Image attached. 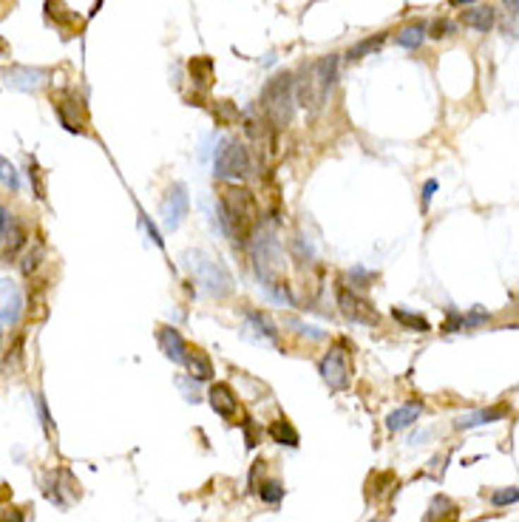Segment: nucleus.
Listing matches in <instances>:
<instances>
[{
    "label": "nucleus",
    "instance_id": "obj_29",
    "mask_svg": "<svg viewBox=\"0 0 519 522\" xmlns=\"http://www.w3.org/2000/svg\"><path fill=\"white\" fill-rule=\"evenodd\" d=\"M519 499V488L516 485H511V488H502V491H494L491 494V502L496 505V508H502V505H513Z\"/></svg>",
    "mask_w": 519,
    "mask_h": 522
},
{
    "label": "nucleus",
    "instance_id": "obj_27",
    "mask_svg": "<svg viewBox=\"0 0 519 522\" xmlns=\"http://www.w3.org/2000/svg\"><path fill=\"white\" fill-rule=\"evenodd\" d=\"M258 497H261L264 502L275 505V502H281V499H284V485H281L278 480H264V482L258 485Z\"/></svg>",
    "mask_w": 519,
    "mask_h": 522
},
{
    "label": "nucleus",
    "instance_id": "obj_18",
    "mask_svg": "<svg viewBox=\"0 0 519 522\" xmlns=\"http://www.w3.org/2000/svg\"><path fill=\"white\" fill-rule=\"evenodd\" d=\"M188 69H191L193 88H199V91H208V88H210V83H213V60L202 54V57H193Z\"/></svg>",
    "mask_w": 519,
    "mask_h": 522
},
{
    "label": "nucleus",
    "instance_id": "obj_1",
    "mask_svg": "<svg viewBox=\"0 0 519 522\" xmlns=\"http://www.w3.org/2000/svg\"><path fill=\"white\" fill-rule=\"evenodd\" d=\"M219 205H222V227L225 233L236 242V244H247L256 225H258V202L250 191L244 188H236V185H227L222 194H219Z\"/></svg>",
    "mask_w": 519,
    "mask_h": 522
},
{
    "label": "nucleus",
    "instance_id": "obj_28",
    "mask_svg": "<svg viewBox=\"0 0 519 522\" xmlns=\"http://www.w3.org/2000/svg\"><path fill=\"white\" fill-rule=\"evenodd\" d=\"M350 281H352V284H350L352 290H366V287L375 281V273H369V270H364V267H352V270H350Z\"/></svg>",
    "mask_w": 519,
    "mask_h": 522
},
{
    "label": "nucleus",
    "instance_id": "obj_2",
    "mask_svg": "<svg viewBox=\"0 0 519 522\" xmlns=\"http://www.w3.org/2000/svg\"><path fill=\"white\" fill-rule=\"evenodd\" d=\"M335 80H338V54H326V57L315 60L295 80V97H298V102L309 114H318L323 108V102H326Z\"/></svg>",
    "mask_w": 519,
    "mask_h": 522
},
{
    "label": "nucleus",
    "instance_id": "obj_14",
    "mask_svg": "<svg viewBox=\"0 0 519 522\" xmlns=\"http://www.w3.org/2000/svg\"><path fill=\"white\" fill-rule=\"evenodd\" d=\"M185 367H188V372H191V378H196V381H210L213 378V364H210V358L202 352V350H191L188 346V352H185Z\"/></svg>",
    "mask_w": 519,
    "mask_h": 522
},
{
    "label": "nucleus",
    "instance_id": "obj_11",
    "mask_svg": "<svg viewBox=\"0 0 519 522\" xmlns=\"http://www.w3.org/2000/svg\"><path fill=\"white\" fill-rule=\"evenodd\" d=\"M23 244H26V227L15 216H9L6 227H4V236H0V253H4V259L9 261V259H15L20 253Z\"/></svg>",
    "mask_w": 519,
    "mask_h": 522
},
{
    "label": "nucleus",
    "instance_id": "obj_4",
    "mask_svg": "<svg viewBox=\"0 0 519 522\" xmlns=\"http://www.w3.org/2000/svg\"><path fill=\"white\" fill-rule=\"evenodd\" d=\"M188 267L196 284H202V290L210 298H227L233 292V275L225 270V264L213 256H208L205 250H191L188 256Z\"/></svg>",
    "mask_w": 519,
    "mask_h": 522
},
{
    "label": "nucleus",
    "instance_id": "obj_22",
    "mask_svg": "<svg viewBox=\"0 0 519 522\" xmlns=\"http://www.w3.org/2000/svg\"><path fill=\"white\" fill-rule=\"evenodd\" d=\"M46 18L52 23H57L60 29H66L68 23H77L80 20L77 15H71V9L63 4V0H46Z\"/></svg>",
    "mask_w": 519,
    "mask_h": 522
},
{
    "label": "nucleus",
    "instance_id": "obj_25",
    "mask_svg": "<svg viewBox=\"0 0 519 522\" xmlns=\"http://www.w3.org/2000/svg\"><path fill=\"white\" fill-rule=\"evenodd\" d=\"M383 40H386V32L372 35V37H366V40H361V43H355L350 52H346V60H361V57H366L369 52H378V49L383 46Z\"/></svg>",
    "mask_w": 519,
    "mask_h": 522
},
{
    "label": "nucleus",
    "instance_id": "obj_19",
    "mask_svg": "<svg viewBox=\"0 0 519 522\" xmlns=\"http://www.w3.org/2000/svg\"><path fill=\"white\" fill-rule=\"evenodd\" d=\"M267 434L273 437V443H281V446H290V449H295V446L301 443V437H298L295 426H292L287 417L273 420V423H270V429H267Z\"/></svg>",
    "mask_w": 519,
    "mask_h": 522
},
{
    "label": "nucleus",
    "instance_id": "obj_23",
    "mask_svg": "<svg viewBox=\"0 0 519 522\" xmlns=\"http://www.w3.org/2000/svg\"><path fill=\"white\" fill-rule=\"evenodd\" d=\"M392 315H395L398 324H403V326L412 329V332H429V329H431V324H429L420 312H409V309H403V307H395Z\"/></svg>",
    "mask_w": 519,
    "mask_h": 522
},
{
    "label": "nucleus",
    "instance_id": "obj_21",
    "mask_svg": "<svg viewBox=\"0 0 519 522\" xmlns=\"http://www.w3.org/2000/svg\"><path fill=\"white\" fill-rule=\"evenodd\" d=\"M426 32H429V26L423 20L409 23V26H403L398 32V46H403V49H420V43L426 40Z\"/></svg>",
    "mask_w": 519,
    "mask_h": 522
},
{
    "label": "nucleus",
    "instance_id": "obj_35",
    "mask_svg": "<svg viewBox=\"0 0 519 522\" xmlns=\"http://www.w3.org/2000/svg\"><path fill=\"white\" fill-rule=\"evenodd\" d=\"M35 403H37V409H40V417H43V426L52 432L54 429V423H52V415H49V409H46V401H43V395H35Z\"/></svg>",
    "mask_w": 519,
    "mask_h": 522
},
{
    "label": "nucleus",
    "instance_id": "obj_37",
    "mask_svg": "<svg viewBox=\"0 0 519 522\" xmlns=\"http://www.w3.org/2000/svg\"><path fill=\"white\" fill-rule=\"evenodd\" d=\"M434 191H437V182H434V179H429V182H426V188H423V205H426V208H429V202H431Z\"/></svg>",
    "mask_w": 519,
    "mask_h": 522
},
{
    "label": "nucleus",
    "instance_id": "obj_13",
    "mask_svg": "<svg viewBox=\"0 0 519 522\" xmlns=\"http://www.w3.org/2000/svg\"><path fill=\"white\" fill-rule=\"evenodd\" d=\"M43 80H46V71L29 69V66H15L6 71V83L12 88H20V91H35V88H40Z\"/></svg>",
    "mask_w": 519,
    "mask_h": 522
},
{
    "label": "nucleus",
    "instance_id": "obj_31",
    "mask_svg": "<svg viewBox=\"0 0 519 522\" xmlns=\"http://www.w3.org/2000/svg\"><path fill=\"white\" fill-rule=\"evenodd\" d=\"M290 326H295L301 335H306V338H312V340H323L326 338V332L323 329H318V326H309V324H304V321H290Z\"/></svg>",
    "mask_w": 519,
    "mask_h": 522
},
{
    "label": "nucleus",
    "instance_id": "obj_15",
    "mask_svg": "<svg viewBox=\"0 0 519 522\" xmlns=\"http://www.w3.org/2000/svg\"><path fill=\"white\" fill-rule=\"evenodd\" d=\"M420 412H423V403H406L400 409H395L389 417H386V429L389 432H400V429H409L414 420H420Z\"/></svg>",
    "mask_w": 519,
    "mask_h": 522
},
{
    "label": "nucleus",
    "instance_id": "obj_33",
    "mask_svg": "<svg viewBox=\"0 0 519 522\" xmlns=\"http://www.w3.org/2000/svg\"><path fill=\"white\" fill-rule=\"evenodd\" d=\"M451 32H454V26H451L448 20H443V18H437V20L431 23V37H437V40H440V37H448Z\"/></svg>",
    "mask_w": 519,
    "mask_h": 522
},
{
    "label": "nucleus",
    "instance_id": "obj_6",
    "mask_svg": "<svg viewBox=\"0 0 519 522\" xmlns=\"http://www.w3.org/2000/svg\"><path fill=\"white\" fill-rule=\"evenodd\" d=\"M188 210H191V196H188V188H185L182 182L170 185V188H167V194H165V199H162V205H159L162 227H165V230H177V227L185 222Z\"/></svg>",
    "mask_w": 519,
    "mask_h": 522
},
{
    "label": "nucleus",
    "instance_id": "obj_8",
    "mask_svg": "<svg viewBox=\"0 0 519 522\" xmlns=\"http://www.w3.org/2000/svg\"><path fill=\"white\" fill-rule=\"evenodd\" d=\"M321 369V378L326 381L329 389H346L350 386V378H352V369H350V358H346V350H340V346H332V350L321 358L318 364Z\"/></svg>",
    "mask_w": 519,
    "mask_h": 522
},
{
    "label": "nucleus",
    "instance_id": "obj_5",
    "mask_svg": "<svg viewBox=\"0 0 519 522\" xmlns=\"http://www.w3.org/2000/svg\"><path fill=\"white\" fill-rule=\"evenodd\" d=\"M253 173V159H250V150L236 142V139H225L216 150V159H213V177L219 179H244Z\"/></svg>",
    "mask_w": 519,
    "mask_h": 522
},
{
    "label": "nucleus",
    "instance_id": "obj_12",
    "mask_svg": "<svg viewBox=\"0 0 519 522\" xmlns=\"http://www.w3.org/2000/svg\"><path fill=\"white\" fill-rule=\"evenodd\" d=\"M159 346H162V352L173 361V364H185V352H188V343H185V338L173 329V326H162L159 329Z\"/></svg>",
    "mask_w": 519,
    "mask_h": 522
},
{
    "label": "nucleus",
    "instance_id": "obj_20",
    "mask_svg": "<svg viewBox=\"0 0 519 522\" xmlns=\"http://www.w3.org/2000/svg\"><path fill=\"white\" fill-rule=\"evenodd\" d=\"M508 412L502 406H494V409H479V412H471V415H463L457 420V429H471V426H482V423H494V420H502Z\"/></svg>",
    "mask_w": 519,
    "mask_h": 522
},
{
    "label": "nucleus",
    "instance_id": "obj_3",
    "mask_svg": "<svg viewBox=\"0 0 519 522\" xmlns=\"http://www.w3.org/2000/svg\"><path fill=\"white\" fill-rule=\"evenodd\" d=\"M258 102H261L264 119L273 128L290 125L292 122V114H295V74L292 71H281V74L270 77Z\"/></svg>",
    "mask_w": 519,
    "mask_h": 522
},
{
    "label": "nucleus",
    "instance_id": "obj_10",
    "mask_svg": "<svg viewBox=\"0 0 519 522\" xmlns=\"http://www.w3.org/2000/svg\"><path fill=\"white\" fill-rule=\"evenodd\" d=\"M208 398H210V406H213V412L219 417L233 420L239 415V398H236V392L227 384H213L210 392H208Z\"/></svg>",
    "mask_w": 519,
    "mask_h": 522
},
{
    "label": "nucleus",
    "instance_id": "obj_40",
    "mask_svg": "<svg viewBox=\"0 0 519 522\" xmlns=\"http://www.w3.org/2000/svg\"><path fill=\"white\" fill-rule=\"evenodd\" d=\"M0 54H6V43L4 40H0Z\"/></svg>",
    "mask_w": 519,
    "mask_h": 522
},
{
    "label": "nucleus",
    "instance_id": "obj_39",
    "mask_svg": "<svg viewBox=\"0 0 519 522\" xmlns=\"http://www.w3.org/2000/svg\"><path fill=\"white\" fill-rule=\"evenodd\" d=\"M505 4H508V9H511V15L516 18V0H505Z\"/></svg>",
    "mask_w": 519,
    "mask_h": 522
},
{
    "label": "nucleus",
    "instance_id": "obj_24",
    "mask_svg": "<svg viewBox=\"0 0 519 522\" xmlns=\"http://www.w3.org/2000/svg\"><path fill=\"white\" fill-rule=\"evenodd\" d=\"M247 324H250V329H256L258 332V338H264V340H275L278 338V332H275V326H273V321L264 315V312H256V309H247Z\"/></svg>",
    "mask_w": 519,
    "mask_h": 522
},
{
    "label": "nucleus",
    "instance_id": "obj_7",
    "mask_svg": "<svg viewBox=\"0 0 519 522\" xmlns=\"http://www.w3.org/2000/svg\"><path fill=\"white\" fill-rule=\"evenodd\" d=\"M338 307H340V312L350 318L352 324H361V326H378V321H381L378 309L366 298H361L355 290L338 287Z\"/></svg>",
    "mask_w": 519,
    "mask_h": 522
},
{
    "label": "nucleus",
    "instance_id": "obj_16",
    "mask_svg": "<svg viewBox=\"0 0 519 522\" xmlns=\"http://www.w3.org/2000/svg\"><path fill=\"white\" fill-rule=\"evenodd\" d=\"M457 516H460V514H457V505H454L448 497L437 494V497L429 502V511H426L423 522H454Z\"/></svg>",
    "mask_w": 519,
    "mask_h": 522
},
{
    "label": "nucleus",
    "instance_id": "obj_17",
    "mask_svg": "<svg viewBox=\"0 0 519 522\" xmlns=\"http://www.w3.org/2000/svg\"><path fill=\"white\" fill-rule=\"evenodd\" d=\"M460 20H463V26L488 35V32L494 29V20H496V18H494V9H491V6H479V9H465Z\"/></svg>",
    "mask_w": 519,
    "mask_h": 522
},
{
    "label": "nucleus",
    "instance_id": "obj_38",
    "mask_svg": "<svg viewBox=\"0 0 519 522\" xmlns=\"http://www.w3.org/2000/svg\"><path fill=\"white\" fill-rule=\"evenodd\" d=\"M468 4H477V0H448V6H468Z\"/></svg>",
    "mask_w": 519,
    "mask_h": 522
},
{
    "label": "nucleus",
    "instance_id": "obj_32",
    "mask_svg": "<svg viewBox=\"0 0 519 522\" xmlns=\"http://www.w3.org/2000/svg\"><path fill=\"white\" fill-rule=\"evenodd\" d=\"M443 329H446V332L463 329V315H460L457 309H446V324H443Z\"/></svg>",
    "mask_w": 519,
    "mask_h": 522
},
{
    "label": "nucleus",
    "instance_id": "obj_30",
    "mask_svg": "<svg viewBox=\"0 0 519 522\" xmlns=\"http://www.w3.org/2000/svg\"><path fill=\"white\" fill-rule=\"evenodd\" d=\"M491 315L482 309V307H474L468 315H463V329H471V326H479V324H485Z\"/></svg>",
    "mask_w": 519,
    "mask_h": 522
},
{
    "label": "nucleus",
    "instance_id": "obj_36",
    "mask_svg": "<svg viewBox=\"0 0 519 522\" xmlns=\"http://www.w3.org/2000/svg\"><path fill=\"white\" fill-rule=\"evenodd\" d=\"M0 522H26V519H23V511H18V508H9V511L4 514V519H0Z\"/></svg>",
    "mask_w": 519,
    "mask_h": 522
},
{
    "label": "nucleus",
    "instance_id": "obj_34",
    "mask_svg": "<svg viewBox=\"0 0 519 522\" xmlns=\"http://www.w3.org/2000/svg\"><path fill=\"white\" fill-rule=\"evenodd\" d=\"M177 384H179V389L185 392V401H188V403H199V389H196V384L191 386V381H188V378H179Z\"/></svg>",
    "mask_w": 519,
    "mask_h": 522
},
{
    "label": "nucleus",
    "instance_id": "obj_9",
    "mask_svg": "<svg viewBox=\"0 0 519 522\" xmlns=\"http://www.w3.org/2000/svg\"><path fill=\"white\" fill-rule=\"evenodd\" d=\"M23 312V298L15 281L0 278V324H18Z\"/></svg>",
    "mask_w": 519,
    "mask_h": 522
},
{
    "label": "nucleus",
    "instance_id": "obj_26",
    "mask_svg": "<svg viewBox=\"0 0 519 522\" xmlns=\"http://www.w3.org/2000/svg\"><path fill=\"white\" fill-rule=\"evenodd\" d=\"M0 182H4L12 194L20 191V173H18V167H15L6 156H0Z\"/></svg>",
    "mask_w": 519,
    "mask_h": 522
}]
</instances>
